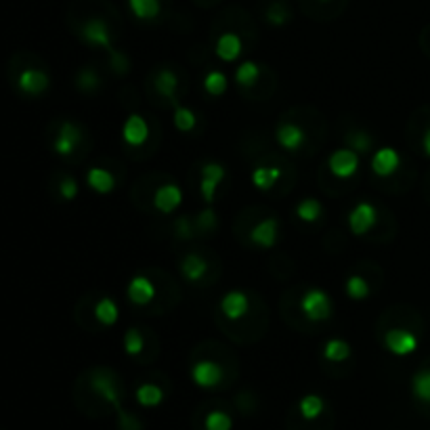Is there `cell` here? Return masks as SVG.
Here are the masks:
<instances>
[{"label":"cell","mask_w":430,"mask_h":430,"mask_svg":"<svg viewBox=\"0 0 430 430\" xmlns=\"http://www.w3.org/2000/svg\"><path fill=\"white\" fill-rule=\"evenodd\" d=\"M15 88L25 95V97H40L47 93V88L51 86V78L49 74L38 67V65H23L19 67V71L13 78Z\"/></svg>","instance_id":"obj_1"},{"label":"cell","mask_w":430,"mask_h":430,"mask_svg":"<svg viewBox=\"0 0 430 430\" xmlns=\"http://www.w3.org/2000/svg\"><path fill=\"white\" fill-rule=\"evenodd\" d=\"M301 308L308 321H327L332 317V301L319 288H310L305 292L301 298Z\"/></svg>","instance_id":"obj_2"},{"label":"cell","mask_w":430,"mask_h":430,"mask_svg":"<svg viewBox=\"0 0 430 430\" xmlns=\"http://www.w3.org/2000/svg\"><path fill=\"white\" fill-rule=\"evenodd\" d=\"M327 166H330L332 175H336L338 179H351L359 170V153L351 147L336 149L330 156Z\"/></svg>","instance_id":"obj_3"},{"label":"cell","mask_w":430,"mask_h":430,"mask_svg":"<svg viewBox=\"0 0 430 430\" xmlns=\"http://www.w3.org/2000/svg\"><path fill=\"white\" fill-rule=\"evenodd\" d=\"M384 347L397 357H407L418 349V338L403 327H393L384 334Z\"/></svg>","instance_id":"obj_4"},{"label":"cell","mask_w":430,"mask_h":430,"mask_svg":"<svg viewBox=\"0 0 430 430\" xmlns=\"http://www.w3.org/2000/svg\"><path fill=\"white\" fill-rule=\"evenodd\" d=\"M80 141H82V130H80V126L69 122V120H65V122H62L57 134H55V139H53V151H55L57 156H62V158H69V156L78 149Z\"/></svg>","instance_id":"obj_5"},{"label":"cell","mask_w":430,"mask_h":430,"mask_svg":"<svg viewBox=\"0 0 430 430\" xmlns=\"http://www.w3.org/2000/svg\"><path fill=\"white\" fill-rule=\"evenodd\" d=\"M227 177V170L223 168V164H216V162H208L202 166V181H199V191H202V197L212 204L216 199V191L219 187L223 185Z\"/></svg>","instance_id":"obj_6"},{"label":"cell","mask_w":430,"mask_h":430,"mask_svg":"<svg viewBox=\"0 0 430 430\" xmlns=\"http://www.w3.org/2000/svg\"><path fill=\"white\" fill-rule=\"evenodd\" d=\"M376 223H378V210L368 202L357 204L349 214V227L355 236H366L373 229Z\"/></svg>","instance_id":"obj_7"},{"label":"cell","mask_w":430,"mask_h":430,"mask_svg":"<svg viewBox=\"0 0 430 430\" xmlns=\"http://www.w3.org/2000/svg\"><path fill=\"white\" fill-rule=\"evenodd\" d=\"M191 378H193V382H195L199 388H214V386H219V384L223 382L225 371H223V368H221L219 364L204 359V361H197V364L193 366V369H191Z\"/></svg>","instance_id":"obj_8"},{"label":"cell","mask_w":430,"mask_h":430,"mask_svg":"<svg viewBox=\"0 0 430 430\" xmlns=\"http://www.w3.org/2000/svg\"><path fill=\"white\" fill-rule=\"evenodd\" d=\"M181 204H183V191H181L179 185L166 183L162 185V187H158L156 193H153V206L162 214L175 212Z\"/></svg>","instance_id":"obj_9"},{"label":"cell","mask_w":430,"mask_h":430,"mask_svg":"<svg viewBox=\"0 0 430 430\" xmlns=\"http://www.w3.org/2000/svg\"><path fill=\"white\" fill-rule=\"evenodd\" d=\"M82 38H84V42H88L93 47H101L110 53L114 51L112 34H110V28L103 19H88L82 28Z\"/></svg>","instance_id":"obj_10"},{"label":"cell","mask_w":430,"mask_h":430,"mask_svg":"<svg viewBox=\"0 0 430 430\" xmlns=\"http://www.w3.org/2000/svg\"><path fill=\"white\" fill-rule=\"evenodd\" d=\"M128 301L136 307H145L156 298V286L153 281H149V277L145 275H134L126 288Z\"/></svg>","instance_id":"obj_11"},{"label":"cell","mask_w":430,"mask_h":430,"mask_svg":"<svg viewBox=\"0 0 430 430\" xmlns=\"http://www.w3.org/2000/svg\"><path fill=\"white\" fill-rule=\"evenodd\" d=\"M399 166H401V156L393 147H382L371 158V170L378 177H390L397 173Z\"/></svg>","instance_id":"obj_12"},{"label":"cell","mask_w":430,"mask_h":430,"mask_svg":"<svg viewBox=\"0 0 430 430\" xmlns=\"http://www.w3.org/2000/svg\"><path fill=\"white\" fill-rule=\"evenodd\" d=\"M248 310H250V301H248L246 292H242V290H231L221 301V313L227 319L238 321V319L246 317Z\"/></svg>","instance_id":"obj_13"},{"label":"cell","mask_w":430,"mask_h":430,"mask_svg":"<svg viewBox=\"0 0 430 430\" xmlns=\"http://www.w3.org/2000/svg\"><path fill=\"white\" fill-rule=\"evenodd\" d=\"M147 136H149V126H147L143 116L132 114V116L126 118V122L122 126V139L128 145L139 147V145H143L147 141Z\"/></svg>","instance_id":"obj_14"},{"label":"cell","mask_w":430,"mask_h":430,"mask_svg":"<svg viewBox=\"0 0 430 430\" xmlns=\"http://www.w3.org/2000/svg\"><path fill=\"white\" fill-rule=\"evenodd\" d=\"M279 238V225L275 219H262L252 231H250V240L252 244L260 248H273L277 244Z\"/></svg>","instance_id":"obj_15"},{"label":"cell","mask_w":430,"mask_h":430,"mask_svg":"<svg viewBox=\"0 0 430 430\" xmlns=\"http://www.w3.org/2000/svg\"><path fill=\"white\" fill-rule=\"evenodd\" d=\"M214 51H216V57H219L221 62L231 63L236 62V59L242 55L244 45H242V38H240L238 34H233V32H225V34H221V38L216 40Z\"/></svg>","instance_id":"obj_16"},{"label":"cell","mask_w":430,"mask_h":430,"mask_svg":"<svg viewBox=\"0 0 430 430\" xmlns=\"http://www.w3.org/2000/svg\"><path fill=\"white\" fill-rule=\"evenodd\" d=\"M275 136H277V143L286 151H298L303 147V143H305V130L292 122L279 124Z\"/></svg>","instance_id":"obj_17"},{"label":"cell","mask_w":430,"mask_h":430,"mask_svg":"<svg viewBox=\"0 0 430 430\" xmlns=\"http://www.w3.org/2000/svg\"><path fill=\"white\" fill-rule=\"evenodd\" d=\"M86 183H88V187H91L93 191L105 195V193H112V191H114L116 179H114V175H112L110 170L95 166V168H91V170L86 173Z\"/></svg>","instance_id":"obj_18"},{"label":"cell","mask_w":430,"mask_h":430,"mask_svg":"<svg viewBox=\"0 0 430 430\" xmlns=\"http://www.w3.org/2000/svg\"><path fill=\"white\" fill-rule=\"evenodd\" d=\"M252 185L260 191H269L273 189L277 181L281 179V170L277 166H258L252 170Z\"/></svg>","instance_id":"obj_19"},{"label":"cell","mask_w":430,"mask_h":430,"mask_svg":"<svg viewBox=\"0 0 430 430\" xmlns=\"http://www.w3.org/2000/svg\"><path fill=\"white\" fill-rule=\"evenodd\" d=\"M181 273L189 281H199L208 273V262L199 254H187L181 262Z\"/></svg>","instance_id":"obj_20"},{"label":"cell","mask_w":430,"mask_h":430,"mask_svg":"<svg viewBox=\"0 0 430 430\" xmlns=\"http://www.w3.org/2000/svg\"><path fill=\"white\" fill-rule=\"evenodd\" d=\"M153 86H156V91L162 97L175 101V95H177V88H179V78L170 69H160L158 76H156V80H153Z\"/></svg>","instance_id":"obj_21"},{"label":"cell","mask_w":430,"mask_h":430,"mask_svg":"<svg viewBox=\"0 0 430 430\" xmlns=\"http://www.w3.org/2000/svg\"><path fill=\"white\" fill-rule=\"evenodd\" d=\"M93 388H95L97 393H101L110 403H114V405L118 407L120 395H118V388H116L114 380L108 376V371H97V373H95V378H93Z\"/></svg>","instance_id":"obj_22"},{"label":"cell","mask_w":430,"mask_h":430,"mask_svg":"<svg viewBox=\"0 0 430 430\" xmlns=\"http://www.w3.org/2000/svg\"><path fill=\"white\" fill-rule=\"evenodd\" d=\"M128 6H130L132 15L136 19H143V21L156 19L162 11L160 0H128Z\"/></svg>","instance_id":"obj_23"},{"label":"cell","mask_w":430,"mask_h":430,"mask_svg":"<svg viewBox=\"0 0 430 430\" xmlns=\"http://www.w3.org/2000/svg\"><path fill=\"white\" fill-rule=\"evenodd\" d=\"M134 397H136L139 405H143V407H156V405H160L164 401V390L158 384H149L147 382V384H141L136 388Z\"/></svg>","instance_id":"obj_24"},{"label":"cell","mask_w":430,"mask_h":430,"mask_svg":"<svg viewBox=\"0 0 430 430\" xmlns=\"http://www.w3.org/2000/svg\"><path fill=\"white\" fill-rule=\"evenodd\" d=\"M95 317H97V321L99 323H103V325H114L116 321H118V317H120V308H118V305L112 301V298H101L97 305H95Z\"/></svg>","instance_id":"obj_25"},{"label":"cell","mask_w":430,"mask_h":430,"mask_svg":"<svg viewBox=\"0 0 430 430\" xmlns=\"http://www.w3.org/2000/svg\"><path fill=\"white\" fill-rule=\"evenodd\" d=\"M227 86H229V80H227V76H225L223 71H219V69L208 71L206 78H204V91H206L208 95H212V97L225 95V93H227Z\"/></svg>","instance_id":"obj_26"},{"label":"cell","mask_w":430,"mask_h":430,"mask_svg":"<svg viewBox=\"0 0 430 430\" xmlns=\"http://www.w3.org/2000/svg\"><path fill=\"white\" fill-rule=\"evenodd\" d=\"M323 357L327 361H336V364L338 361H347L351 357V347H349V342H344L340 338H332L323 347Z\"/></svg>","instance_id":"obj_27"},{"label":"cell","mask_w":430,"mask_h":430,"mask_svg":"<svg viewBox=\"0 0 430 430\" xmlns=\"http://www.w3.org/2000/svg\"><path fill=\"white\" fill-rule=\"evenodd\" d=\"M412 393L418 401L430 403V368L420 369L412 378Z\"/></svg>","instance_id":"obj_28"},{"label":"cell","mask_w":430,"mask_h":430,"mask_svg":"<svg viewBox=\"0 0 430 430\" xmlns=\"http://www.w3.org/2000/svg\"><path fill=\"white\" fill-rule=\"evenodd\" d=\"M260 78V67L258 63L254 62H244L238 69H236V82L244 88H250L258 82Z\"/></svg>","instance_id":"obj_29"},{"label":"cell","mask_w":430,"mask_h":430,"mask_svg":"<svg viewBox=\"0 0 430 430\" xmlns=\"http://www.w3.org/2000/svg\"><path fill=\"white\" fill-rule=\"evenodd\" d=\"M301 414H303V418L305 420H315V418H319L321 414H323V409H325V401L319 397V395H307V397H303L301 399Z\"/></svg>","instance_id":"obj_30"},{"label":"cell","mask_w":430,"mask_h":430,"mask_svg":"<svg viewBox=\"0 0 430 430\" xmlns=\"http://www.w3.org/2000/svg\"><path fill=\"white\" fill-rule=\"evenodd\" d=\"M321 212H323L321 202H317V199H313V197L303 199V202L296 206V214H298V219L305 221V223H315V221H319Z\"/></svg>","instance_id":"obj_31"},{"label":"cell","mask_w":430,"mask_h":430,"mask_svg":"<svg viewBox=\"0 0 430 430\" xmlns=\"http://www.w3.org/2000/svg\"><path fill=\"white\" fill-rule=\"evenodd\" d=\"M143 349H145V338H143L141 330L130 327V330L126 332V336H124V351H126V355L136 357Z\"/></svg>","instance_id":"obj_32"},{"label":"cell","mask_w":430,"mask_h":430,"mask_svg":"<svg viewBox=\"0 0 430 430\" xmlns=\"http://www.w3.org/2000/svg\"><path fill=\"white\" fill-rule=\"evenodd\" d=\"M347 294L353 301H366L369 296V284L361 275H351L347 279Z\"/></svg>","instance_id":"obj_33"},{"label":"cell","mask_w":430,"mask_h":430,"mask_svg":"<svg viewBox=\"0 0 430 430\" xmlns=\"http://www.w3.org/2000/svg\"><path fill=\"white\" fill-rule=\"evenodd\" d=\"M204 429L206 430H231L233 429V420L229 414L225 412H210L206 416V422H204Z\"/></svg>","instance_id":"obj_34"},{"label":"cell","mask_w":430,"mask_h":430,"mask_svg":"<svg viewBox=\"0 0 430 430\" xmlns=\"http://www.w3.org/2000/svg\"><path fill=\"white\" fill-rule=\"evenodd\" d=\"M175 126H177V130H181V132H189V130H193L195 128V124H197V118H195V114L189 110V108H185V105H177V110H175Z\"/></svg>","instance_id":"obj_35"},{"label":"cell","mask_w":430,"mask_h":430,"mask_svg":"<svg viewBox=\"0 0 430 430\" xmlns=\"http://www.w3.org/2000/svg\"><path fill=\"white\" fill-rule=\"evenodd\" d=\"M76 84L82 91H93V88L99 86V76L93 69H80L78 76H76Z\"/></svg>","instance_id":"obj_36"},{"label":"cell","mask_w":430,"mask_h":430,"mask_svg":"<svg viewBox=\"0 0 430 430\" xmlns=\"http://www.w3.org/2000/svg\"><path fill=\"white\" fill-rule=\"evenodd\" d=\"M78 191H80V187H78V181L74 179V177H63L62 181H59V195H62L65 202H71V199H76L78 197Z\"/></svg>","instance_id":"obj_37"},{"label":"cell","mask_w":430,"mask_h":430,"mask_svg":"<svg viewBox=\"0 0 430 430\" xmlns=\"http://www.w3.org/2000/svg\"><path fill=\"white\" fill-rule=\"evenodd\" d=\"M267 19H269L273 25H284V23L288 21V11H286V6L273 4V6L267 11Z\"/></svg>","instance_id":"obj_38"},{"label":"cell","mask_w":430,"mask_h":430,"mask_svg":"<svg viewBox=\"0 0 430 430\" xmlns=\"http://www.w3.org/2000/svg\"><path fill=\"white\" fill-rule=\"evenodd\" d=\"M110 57H112V69H116L118 74H124V71L128 69V59L124 57L122 53L112 51V53H110Z\"/></svg>","instance_id":"obj_39"},{"label":"cell","mask_w":430,"mask_h":430,"mask_svg":"<svg viewBox=\"0 0 430 430\" xmlns=\"http://www.w3.org/2000/svg\"><path fill=\"white\" fill-rule=\"evenodd\" d=\"M177 236H179V238H183V240H189V238L193 236V231H191V227H189V221H187V219H179V221H177Z\"/></svg>","instance_id":"obj_40"},{"label":"cell","mask_w":430,"mask_h":430,"mask_svg":"<svg viewBox=\"0 0 430 430\" xmlns=\"http://www.w3.org/2000/svg\"><path fill=\"white\" fill-rule=\"evenodd\" d=\"M369 145H371V141H369V136H366V134H357V136H355V147H357L359 151L369 149Z\"/></svg>","instance_id":"obj_41"},{"label":"cell","mask_w":430,"mask_h":430,"mask_svg":"<svg viewBox=\"0 0 430 430\" xmlns=\"http://www.w3.org/2000/svg\"><path fill=\"white\" fill-rule=\"evenodd\" d=\"M199 221H202V225H204V227H212V225L216 223V219H214L212 210H206V212H202V214H199Z\"/></svg>","instance_id":"obj_42"},{"label":"cell","mask_w":430,"mask_h":430,"mask_svg":"<svg viewBox=\"0 0 430 430\" xmlns=\"http://www.w3.org/2000/svg\"><path fill=\"white\" fill-rule=\"evenodd\" d=\"M422 147H424V153L430 158V128L424 132V136H422Z\"/></svg>","instance_id":"obj_43"},{"label":"cell","mask_w":430,"mask_h":430,"mask_svg":"<svg viewBox=\"0 0 430 430\" xmlns=\"http://www.w3.org/2000/svg\"><path fill=\"white\" fill-rule=\"evenodd\" d=\"M321 2H327V0H321Z\"/></svg>","instance_id":"obj_44"}]
</instances>
